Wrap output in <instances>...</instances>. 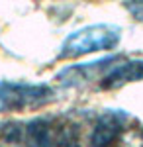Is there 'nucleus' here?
<instances>
[{"instance_id":"nucleus-1","label":"nucleus","mask_w":143,"mask_h":147,"mask_svg":"<svg viewBox=\"0 0 143 147\" xmlns=\"http://www.w3.org/2000/svg\"><path fill=\"white\" fill-rule=\"evenodd\" d=\"M121 39V30L112 24H92L67 35L59 47V59H75L86 53L112 51Z\"/></svg>"},{"instance_id":"nucleus-2","label":"nucleus","mask_w":143,"mask_h":147,"mask_svg":"<svg viewBox=\"0 0 143 147\" xmlns=\"http://www.w3.org/2000/svg\"><path fill=\"white\" fill-rule=\"evenodd\" d=\"M55 100V92L43 82L0 80V112L37 110Z\"/></svg>"},{"instance_id":"nucleus-3","label":"nucleus","mask_w":143,"mask_h":147,"mask_svg":"<svg viewBox=\"0 0 143 147\" xmlns=\"http://www.w3.org/2000/svg\"><path fill=\"white\" fill-rule=\"evenodd\" d=\"M118 59H120L118 55H112V57H104V59H96L92 63H78V65L65 67L63 71L57 73V80L65 88L82 86V84H88L92 80H102L104 75L110 71V67Z\"/></svg>"},{"instance_id":"nucleus-4","label":"nucleus","mask_w":143,"mask_h":147,"mask_svg":"<svg viewBox=\"0 0 143 147\" xmlns=\"http://www.w3.org/2000/svg\"><path fill=\"white\" fill-rule=\"evenodd\" d=\"M143 80V59H118L100 80L104 90H116L127 82Z\"/></svg>"},{"instance_id":"nucleus-5","label":"nucleus","mask_w":143,"mask_h":147,"mask_svg":"<svg viewBox=\"0 0 143 147\" xmlns=\"http://www.w3.org/2000/svg\"><path fill=\"white\" fill-rule=\"evenodd\" d=\"M125 124V114L120 110H106L98 116L90 134V147H108L110 141L121 131Z\"/></svg>"},{"instance_id":"nucleus-6","label":"nucleus","mask_w":143,"mask_h":147,"mask_svg":"<svg viewBox=\"0 0 143 147\" xmlns=\"http://www.w3.org/2000/svg\"><path fill=\"white\" fill-rule=\"evenodd\" d=\"M123 6H125V10L130 12L135 20H141L143 22V2H125Z\"/></svg>"}]
</instances>
